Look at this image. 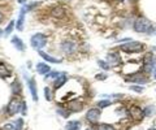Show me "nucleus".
<instances>
[{
  "instance_id": "nucleus-26",
  "label": "nucleus",
  "mask_w": 156,
  "mask_h": 130,
  "mask_svg": "<svg viewBox=\"0 0 156 130\" xmlns=\"http://www.w3.org/2000/svg\"><path fill=\"white\" fill-rule=\"evenodd\" d=\"M13 91H14V93H20V90H21V89H20V83L18 82H14V85H13Z\"/></svg>"
},
{
  "instance_id": "nucleus-11",
  "label": "nucleus",
  "mask_w": 156,
  "mask_h": 130,
  "mask_svg": "<svg viewBox=\"0 0 156 130\" xmlns=\"http://www.w3.org/2000/svg\"><path fill=\"white\" fill-rule=\"evenodd\" d=\"M37 70H38V73L39 74H47L48 72H50V66H48L47 64H43V62H41V64H38L37 65Z\"/></svg>"
},
{
  "instance_id": "nucleus-1",
  "label": "nucleus",
  "mask_w": 156,
  "mask_h": 130,
  "mask_svg": "<svg viewBox=\"0 0 156 130\" xmlns=\"http://www.w3.org/2000/svg\"><path fill=\"white\" fill-rule=\"evenodd\" d=\"M134 30L136 33H146L151 30V22L147 20V18L140 17L134 22Z\"/></svg>"
},
{
  "instance_id": "nucleus-18",
  "label": "nucleus",
  "mask_w": 156,
  "mask_h": 130,
  "mask_svg": "<svg viewBox=\"0 0 156 130\" xmlns=\"http://www.w3.org/2000/svg\"><path fill=\"white\" fill-rule=\"evenodd\" d=\"M23 14H25V13L21 12V14H20V17H18V21H17V23H16V27L20 31H21L22 29H23Z\"/></svg>"
},
{
  "instance_id": "nucleus-20",
  "label": "nucleus",
  "mask_w": 156,
  "mask_h": 130,
  "mask_svg": "<svg viewBox=\"0 0 156 130\" xmlns=\"http://www.w3.org/2000/svg\"><path fill=\"white\" fill-rule=\"evenodd\" d=\"M13 27H14V22L11 21V22H9V25L5 27V35H9V34H11L12 30H13Z\"/></svg>"
},
{
  "instance_id": "nucleus-23",
  "label": "nucleus",
  "mask_w": 156,
  "mask_h": 130,
  "mask_svg": "<svg viewBox=\"0 0 156 130\" xmlns=\"http://www.w3.org/2000/svg\"><path fill=\"white\" fill-rule=\"evenodd\" d=\"M98 104H99V108H104V107H108L111 104V102L109 100H101V102H99Z\"/></svg>"
},
{
  "instance_id": "nucleus-12",
  "label": "nucleus",
  "mask_w": 156,
  "mask_h": 130,
  "mask_svg": "<svg viewBox=\"0 0 156 130\" xmlns=\"http://www.w3.org/2000/svg\"><path fill=\"white\" fill-rule=\"evenodd\" d=\"M68 108H69V111H72V112H78V111L82 109V104L80 102H70L68 104Z\"/></svg>"
},
{
  "instance_id": "nucleus-8",
  "label": "nucleus",
  "mask_w": 156,
  "mask_h": 130,
  "mask_svg": "<svg viewBox=\"0 0 156 130\" xmlns=\"http://www.w3.org/2000/svg\"><path fill=\"white\" fill-rule=\"evenodd\" d=\"M39 55H41L42 59H44V60H46V61H48V62H52V64H58V62H61V60H60V59L52 57V56L47 55L46 52H43V51H39Z\"/></svg>"
},
{
  "instance_id": "nucleus-9",
  "label": "nucleus",
  "mask_w": 156,
  "mask_h": 130,
  "mask_svg": "<svg viewBox=\"0 0 156 130\" xmlns=\"http://www.w3.org/2000/svg\"><path fill=\"white\" fill-rule=\"evenodd\" d=\"M107 60H108V62H111V64H119L120 62V55L116 54V52H112V54H109L108 56H107Z\"/></svg>"
},
{
  "instance_id": "nucleus-28",
  "label": "nucleus",
  "mask_w": 156,
  "mask_h": 130,
  "mask_svg": "<svg viewBox=\"0 0 156 130\" xmlns=\"http://www.w3.org/2000/svg\"><path fill=\"white\" fill-rule=\"evenodd\" d=\"M57 112H58V113H61V116H64V117H68V116H69V112H66V111L57 109Z\"/></svg>"
},
{
  "instance_id": "nucleus-3",
  "label": "nucleus",
  "mask_w": 156,
  "mask_h": 130,
  "mask_svg": "<svg viewBox=\"0 0 156 130\" xmlns=\"http://www.w3.org/2000/svg\"><path fill=\"white\" fill-rule=\"evenodd\" d=\"M121 50L128 52V54H135V52H140L143 50V44L139 42H129L128 44H122Z\"/></svg>"
},
{
  "instance_id": "nucleus-25",
  "label": "nucleus",
  "mask_w": 156,
  "mask_h": 130,
  "mask_svg": "<svg viewBox=\"0 0 156 130\" xmlns=\"http://www.w3.org/2000/svg\"><path fill=\"white\" fill-rule=\"evenodd\" d=\"M44 96H46L47 100H51V91H50V89H48V87L44 89Z\"/></svg>"
},
{
  "instance_id": "nucleus-2",
  "label": "nucleus",
  "mask_w": 156,
  "mask_h": 130,
  "mask_svg": "<svg viewBox=\"0 0 156 130\" xmlns=\"http://www.w3.org/2000/svg\"><path fill=\"white\" fill-rule=\"evenodd\" d=\"M31 47L33 48H37V50H41V48H43L46 46V43H47V37L46 35H43L41 34V33H38V34H34L31 37Z\"/></svg>"
},
{
  "instance_id": "nucleus-7",
  "label": "nucleus",
  "mask_w": 156,
  "mask_h": 130,
  "mask_svg": "<svg viewBox=\"0 0 156 130\" xmlns=\"http://www.w3.org/2000/svg\"><path fill=\"white\" fill-rule=\"evenodd\" d=\"M154 66V61H152V54H147L144 57V70L150 72Z\"/></svg>"
},
{
  "instance_id": "nucleus-32",
  "label": "nucleus",
  "mask_w": 156,
  "mask_h": 130,
  "mask_svg": "<svg viewBox=\"0 0 156 130\" xmlns=\"http://www.w3.org/2000/svg\"><path fill=\"white\" fill-rule=\"evenodd\" d=\"M3 18H4V16H3V13H2V12H0V22H2V21H3Z\"/></svg>"
},
{
  "instance_id": "nucleus-35",
  "label": "nucleus",
  "mask_w": 156,
  "mask_h": 130,
  "mask_svg": "<svg viewBox=\"0 0 156 130\" xmlns=\"http://www.w3.org/2000/svg\"><path fill=\"white\" fill-rule=\"evenodd\" d=\"M2 35H3V31H2V30H0V37H2Z\"/></svg>"
},
{
  "instance_id": "nucleus-30",
  "label": "nucleus",
  "mask_w": 156,
  "mask_h": 130,
  "mask_svg": "<svg viewBox=\"0 0 156 130\" xmlns=\"http://www.w3.org/2000/svg\"><path fill=\"white\" fill-rule=\"evenodd\" d=\"M58 76H60V74H58L57 72H53V73H51V74H50V77H58Z\"/></svg>"
},
{
  "instance_id": "nucleus-34",
  "label": "nucleus",
  "mask_w": 156,
  "mask_h": 130,
  "mask_svg": "<svg viewBox=\"0 0 156 130\" xmlns=\"http://www.w3.org/2000/svg\"><path fill=\"white\" fill-rule=\"evenodd\" d=\"M154 76H155V78H156V69H155V72H154Z\"/></svg>"
},
{
  "instance_id": "nucleus-27",
  "label": "nucleus",
  "mask_w": 156,
  "mask_h": 130,
  "mask_svg": "<svg viewBox=\"0 0 156 130\" xmlns=\"http://www.w3.org/2000/svg\"><path fill=\"white\" fill-rule=\"evenodd\" d=\"M99 65L103 69H109V64H105V61H99Z\"/></svg>"
},
{
  "instance_id": "nucleus-19",
  "label": "nucleus",
  "mask_w": 156,
  "mask_h": 130,
  "mask_svg": "<svg viewBox=\"0 0 156 130\" xmlns=\"http://www.w3.org/2000/svg\"><path fill=\"white\" fill-rule=\"evenodd\" d=\"M0 76H3V77L9 76V70L7 69V66H5V65L2 64V62H0Z\"/></svg>"
},
{
  "instance_id": "nucleus-31",
  "label": "nucleus",
  "mask_w": 156,
  "mask_h": 130,
  "mask_svg": "<svg viewBox=\"0 0 156 130\" xmlns=\"http://www.w3.org/2000/svg\"><path fill=\"white\" fill-rule=\"evenodd\" d=\"M131 90H135V91H139V93H140V91H142L143 89H142V87H131Z\"/></svg>"
},
{
  "instance_id": "nucleus-10",
  "label": "nucleus",
  "mask_w": 156,
  "mask_h": 130,
  "mask_svg": "<svg viewBox=\"0 0 156 130\" xmlns=\"http://www.w3.org/2000/svg\"><path fill=\"white\" fill-rule=\"evenodd\" d=\"M29 87H30V91H31L33 100L34 102H38V95H37V89H35V82H34V79L29 81Z\"/></svg>"
},
{
  "instance_id": "nucleus-33",
  "label": "nucleus",
  "mask_w": 156,
  "mask_h": 130,
  "mask_svg": "<svg viewBox=\"0 0 156 130\" xmlns=\"http://www.w3.org/2000/svg\"><path fill=\"white\" fill-rule=\"evenodd\" d=\"M17 2H18L20 4H22V3H25V2H26V0H17Z\"/></svg>"
},
{
  "instance_id": "nucleus-36",
  "label": "nucleus",
  "mask_w": 156,
  "mask_h": 130,
  "mask_svg": "<svg viewBox=\"0 0 156 130\" xmlns=\"http://www.w3.org/2000/svg\"><path fill=\"white\" fill-rule=\"evenodd\" d=\"M154 33H155V35H156V27H155V31Z\"/></svg>"
},
{
  "instance_id": "nucleus-21",
  "label": "nucleus",
  "mask_w": 156,
  "mask_h": 130,
  "mask_svg": "<svg viewBox=\"0 0 156 130\" xmlns=\"http://www.w3.org/2000/svg\"><path fill=\"white\" fill-rule=\"evenodd\" d=\"M96 130H115L111 126V125H107V124H101L100 126H98Z\"/></svg>"
},
{
  "instance_id": "nucleus-15",
  "label": "nucleus",
  "mask_w": 156,
  "mask_h": 130,
  "mask_svg": "<svg viewBox=\"0 0 156 130\" xmlns=\"http://www.w3.org/2000/svg\"><path fill=\"white\" fill-rule=\"evenodd\" d=\"M66 82V76L64 74H61V76H58V78L55 81V87L58 89V87H61L62 85H64Z\"/></svg>"
},
{
  "instance_id": "nucleus-5",
  "label": "nucleus",
  "mask_w": 156,
  "mask_h": 130,
  "mask_svg": "<svg viewBox=\"0 0 156 130\" xmlns=\"http://www.w3.org/2000/svg\"><path fill=\"white\" fill-rule=\"evenodd\" d=\"M99 117H100V109H98V108H91V109H89V112L86 113V118L91 122H95Z\"/></svg>"
},
{
  "instance_id": "nucleus-6",
  "label": "nucleus",
  "mask_w": 156,
  "mask_h": 130,
  "mask_svg": "<svg viewBox=\"0 0 156 130\" xmlns=\"http://www.w3.org/2000/svg\"><path fill=\"white\" fill-rule=\"evenodd\" d=\"M61 48H62V51L65 52V54H73V52L76 51V48H77V46H76V43H73V42H64L61 44Z\"/></svg>"
},
{
  "instance_id": "nucleus-29",
  "label": "nucleus",
  "mask_w": 156,
  "mask_h": 130,
  "mask_svg": "<svg viewBox=\"0 0 156 130\" xmlns=\"http://www.w3.org/2000/svg\"><path fill=\"white\" fill-rule=\"evenodd\" d=\"M27 112V107H26V103H22V114H26Z\"/></svg>"
},
{
  "instance_id": "nucleus-4",
  "label": "nucleus",
  "mask_w": 156,
  "mask_h": 130,
  "mask_svg": "<svg viewBox=\"0 0 156 130\" xmlns=\"http://www.w3.org/2000/svg\"><path fill=\"white\" fill-rule=\"evenodd\" d=\"M22 103H20V100L17 98L12 99L11 102H9L8 107H7V113L9 116H13V114H16L17 112H20V108H21Z\"/></svg>"
},
{
  "instance_id": "nucleus-16",
  "label": "nucleus",
  "mask_w": 156,
  "mask_h": 130,
  "mask_svg": "<svg viewBox=\"0 0 156 130\" xmlns=\"http://www.w3.org/2000/svg\"><path fill=\"white\" fill-rule=\"evenodd\" d=\"M80 128H81V124L78 121H69L66 125L68 130H80Z\"/></svg>"
},
{
  "instance_id": "nucleus-17",
  "label": "nucleus",
  "mask_w": 156,
  "mask_h": 130,
  "mask_svg": "<svg viewBox=\"0 0 156 130\" xmlns=\"http://www.w3.org/2000/svg\"><path fill=\"white\" fill-rule=\"evenodd\" d=\"M130 113H133V117H135V118H142V116H143V112L139 108H136V107L131 108L130 109Z\"/></svg>"
},
{
  "instance_id": "nucleus-13",
  "label": "nucleus",
  "mask_w": 156,
  "mask_h": 130,
  "mask_svg": "<svg viewBox=\"0 0 156 130\" xmlns=\"http://www.w3.org/2000/svg\"><path fill=\"white\" fill-rule=\"evenodd\" d=\"M64 14H65V9L61 7H57L52 11V16L55 18H61V17H64Z\"/></svg>"
},
{
  "instance_id": "nucleus-24",
  "label": "nucleus",
  "mask_w": 156,
  "mask_h": 130,
  "mask_svg": "<svg viewBox=\"0 0 156 130\" xmlns=\"http://www.w3.org/2000/svg\"><path fill=\"white\" fill-rule=\"evenodd\" d=\"M22 120L21 118H18L17 120V122H16V125H14V130H21L22 129Z\"/></svg>"
},
{
  "instance_id": "nucleus-22",
  "label": "nucleus",
  "mask_w": 156,
  "mask_h": 130,
  "mask_svg": "<svg viewBox=\"0 0 156 130\" xmlns=\"http://www.w3.org/2000/svg\"><path fill=\"white\" fill-rule=\"evenodd\" d=\"M130 81H135V82H144V78H142L140 76H135V77H129Z\"/></svg>"
},
{
  "instance_id": "nucleus-14",
  "label": "nucleus",
  "mask_w": 156,
  "mask_h": 130,
  "mask_svg": "<svg viewBox=\"0 0 156 130\" xmlns=\"http://www.w3.org/2000/svg\"><path fill=\"white\" fill-rule=\"evenodd\" d=\"M12 44L16 47L18 51H22L23 50V43H22V40L20 39L18 37H13L12 38Z\"/></svg>"
}]
</instances>
